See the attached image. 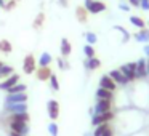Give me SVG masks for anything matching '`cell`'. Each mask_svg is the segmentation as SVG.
Here are the masks:
<instances>
[{
  "label": "cell",
  "mask_w": 149,
  "mask_h": 136,
  "mask_svg": "<svg viewBox=\"0 0 149 136\" xmlns=\"http://www.w3.org/2000/svg\"><path fill=\"white\" fill-rule=\"evenodd\" d=\"M16 2H19V0H16Z\"/></svg>",
  "instance_id": "cell-45"
},
{
  "label": "cell",
  "mask_w": 149,
  "mask_h": 136,
  "mask_svg": "<svg viewBox=\"0 0 149 136\" xmlns=\"http://www.w3.org/2000/svg\"><path fill=\"white\" fill-rule=\"evenodd\" d=\"M84 8L90 15H98L106 10V5L103 2H100V0H84Z\"/></svg>",
  "instance_id": "cell-1"
},
{
  "label": "cell",
  "mask_w": 149,
  "mask_h": 136,
  "mask_svg": "<svg viewBox=\"0 0 149 136\" xmlns=\"http://www.w3.org/2000/svg\"><path fill=\"white\" fill-rule=\"evenodd\" d=\"M146 26H149V21H148V23H146Z\"/></svg>",
  "instance_id": "cell-42"
},
{
  "label": "cell",
  "mask_w": 149,
  "mask_h": 136,
  "mask_svg": "<svg viewBox=\"0 0 149 136\" xmlns=\"http://www.w3.org/2000/svg\"><path fill=\"white\" fill-rule=\"evenodd\" d=\"M16 103H27L26 93H7L5 96V104H16Z\"/></svg>",
  "instance_id": "cell-8"
},
{
  "label": "cell",
  "mask_w": 149,
  "mask_h": 136,
  "mask_svg": "<svg viewBox=\"0 0 149 136\" xmlns=\"http://www.w3.org/2000/svg\"><path fill=\"white\" fill-rule=\"evenodd\" d=\"M15 120V122H27L29 123L31 120V115L29 112H21V114H10V122Z\"/></svg>",
  "instance_id": "cell-20"
},
{
  "label": "cell",
  "mask_w": 149,
  "mask_h": 136,
  "mask_svg": "<svg viewBox=\"0 0 149 136\" xmlns=\"http://www.w3.org/2000/svg\"><path fill=\"white\" fill-rule=\"evenodd\" d=\"M52 74H53V72H52V69H50V66H48V67H39V69H37V78L42 80V82L48 80Z\"/></svg>",
  "instance_id": "cell-19"
},
{
  "label": "cell",
  "mask_w": 149,
  "mask_h": 136,
  "mask_svg": "<svg viewBox=\"0 0 149 136\" xmlns=\"http://www.w3.org/2000/svg\"><path fill=\"white\" fill-rule=\"evenodd\" d=\"M100 87L106 88V90H109V91H116L117 90V83L109 77V75H103V77L100 78Z\"/></svg>",
  "instance_id": "cell-13"
},
{
  "label": "cell",
  "mask_w": 149,
  "mask_h": 136,
  "mask_svg": "<svg viewBox=\"0 0 149 136\" xmlns=\"http://www.w3.org/2000/svg\"><path fill=\"white\" fill-rule=\"evenodd\" d=\"M107 75H109V77L112 78V80L116 82L117 85H122V87L128 85V80H127V78H125V75H123L122 72L119 71V69H112V71H111Z\"/></svg>",
  "instance_id": "cell-12"
},
{
  "label": "cell",
  "mask_w": 149,
  "mask_h": 136,
  "mask_svg": "<svg viewBox=\"0 0 149 136\" xmlns=\"http://www.w3.org/2000/svg\"><path fill=\"white\" fill-rule=\"evenodd\" d=\"M61 56L63 58H68L69 55H71V51H72V45H71V42H69L68 39H61Z\"/></svg>",
  "instance_id": "cell-18"
},
{
  "label": "cell",
  "mask_w": 149,
  "mask_h": 136,
  "mask_svg": "<svg viewBox=\"0 0 149 136\" xmlns=\"http://www.w3.org/2000/svg\"><path fill=\"white\" fill-rule=\"evenodd\" d=\"M139 8H143V10H149V0H139Z\"/></svg>",
  "instance_id": "cell-34"
},
{
  "label": "cell",
  "mask_w": 149,
  "mask_h": 136,
  "mask_svg": "<svg viewBox=\"0 0 149 136\" xmlns=\"http://www.w3.org/2000/svg\"><path fill=\"white\" fill-rule=\"evenodd\" d=\"M114 29H116V31H119V32L122 34V42H125V43H127V42L130 40V37H132V35H130V32H128L127 29H123L122 26H116Z\"/></svg>",
  "instance_id": "cell-26"
},
{
  "label": "cell",
  "mask_w": 149,
  "mask_h": 136,
  "mask_svg": "<svg viewBox=\"0 0 149 136\" xmlns=\"http://www.w3.org/2000/svg\"><path fill=\"white\" fill-rule=\"evenodd\" d=\"M84 55L87 56V58H93L95 56V48H93V45H85L84 46Z\"/></svg>",
  "instance_id": "cell-30"
},
{
  "label": "cell",
  "mask_w": 149,
  "mask_h": 136,
  "mask_svg": "<svg viewBox=\"0 0 149 136\" xmlns=\"http://www.w3.org/2000/svg\"><path fill=\"white\" fill-rule=\"evenodd\" d=\"M112 110V101H106V99H96L95 106L90 109V114H104Z\"/></svg>",
  "instance_id": "cell-2"
},
{
  "label": "cell",
  "mask_w": 149,
  "mask_h": 136,
  "mask_svg": "<svg viewBox=\"0 0 149 136\" xmlns=\"http://www.w3.org/2000/svg\"><path fill=\"white\" fill-rule=\"evenodd\" d=\"M10 128H11V131L19 133V135H23V136L29 135V131H31L29 123H27V122H15V120H11V122H10Z\"/></svg>",
  "instance_id": "cell-5"
},
{
  "label": "cell",
  "mask_w": 149,
  "mask_h": 136,
  "mask_svg": "<svg viewBox=\"0 0 149 136\" xmlns=\"http://www.w3.org/2000/svg\"><path fill=\"white\" fill-rule=\"evenodd\" d=\"M85 40H87L88 45H95L96 40H98V37H96L95 32H85Z\"/></svg>",
  "instance_id": "cell-28"
},
{
  "label": "cell",
  "mask_w": 149,
  "mask_h": 136,
  "mask_svg": "<svg viewBox=\"0 0 149 136\" xmlns=\"http://www.w3.org/2000/svg\"><path fill=\"white\" fill-rule=\"evenodd\" d=\"M5 110H7L8 114H21V112H27V103L5 104Z\"/></svg>",
  "instance_id": "cell-10"
},
{
  "label": "cell",
  "mask_w": 149,
  "mask_h": 136,
  "mask_svg": "<svg viewBox=\"0 0 149 136\" xmlns=\"http://www.w3.org/2000/svg\"><path fill=\"white\" fill-rule=\"evenodd\" d=\"M77 18H79V21H80V23H85V21H87V10H85L84 7H79L77 8Z\"/></svg>",
  "instance_id": "cell-29"
},
{
  "label": "cell",
  "mask_w": 149,
  "mask_h": 136,
  "mask_svg": "<svg viewBox=\"0 0 149 136\" xmlns=\"http://www.w3.org/2000/svg\"><path fill=\"white\" fill-rule=\"evenodd\" d=\"M11 74H15V71H13L11 66H8V64H2V66H0V80L10 77Z\"/></svg>",
  "instance_id": "cell-21"
},
{
  "label": "cell",
  "mask_w": 149,
  "mask_h": 136,
  "mask_svg": "<svg viewBox=\"0 0 149 136\" xmlns=\"http://www.w3.org/2000/svg\"><path fill=\"white\" fill-rule=\"evenodd\" d=\"M128 2H130V5H132V7H136V8L139 7V0H128Z\"/></svg>",
  "instance_id": "cell-36"
},
{
  "label": "cell",
  "mask_w": 149,
  "mask_h": 136,
  "mask_svg": "<svg viewBox=\"0 0 149 136\" xmlns=\"http://www.w3.org/2000/svg\"><path fill=\"white\" fill-rule=\"evenodd\" d=\"M48 82H50V87H52V90H55V91H58V90H59V82H58V77H56L55 74L50 75Z\"/></svg>",
  "instance_id": "cell-27"
},
{
  "label": "cell",
  "mask_w": 149,
  "mask_h": 136,
  "mask_svg": "<svg viewBox=\"0 0 149 136\" xmlns=\"http://www.w3.org/2000/svg\"><path fill=\"white\" fill-rule=\"evenodd\" d=\"M114 98V91H109L106 88H98L96 90V99H106V101H112Z\"/></svg>",
  "instance_id": "cell-16"
},
{
  "label": "cell",
  "mask_w": 149,
  "mask_h": 136,
  "mask_svg": "<svg viewBox=\"0 0 149 136\" xmlns=\"http://www.w3.org/2000/svg\"><path fill=\"white\" fill-rule=\"evenodd\" d=\"M119 8H120L122 11H130V5H127V3H120Z\"/></svg>",
  "instance_id": "cell-35"
},
{
  "label": "cell",
  "mask_w": 149,
  "mask_h": 136,
  "mask_svg": "<svg viewBox=\"0 0 149 136\" xmlns=\"http://www.w3.org/2000/svg\"><path fill=\"white\" fill-rule=\"evenodd\" d=\"M37 69V62H36V58H34V55H27L26 58H24L23 61V71L24 74H34Z\"/></svg>",
  "instance_id": "cell-7"
},
{
  "label": "cell",
  "mask_w": 149,
  "mask_h": 136,
  "mask_svg": "<svg viewBox=\"0 0 149 136\" xmlns=\"http://www.w3.org/2000/svg\"><path fill=\"white\" fill-rule=\"evenodd\" d=\"M107 128H111L109 123H101V125L95 126V131H93V135H91V136H103L104 133H106Z\"/></svg>",
  "instance_id": "cell-24"
},
{
  "label": "cell",
  "mask_w": 149,
  "mask_h": 136,
  "mask_svg": "<svg viewBox=\"0 0 149 136\" xmlns=\"http://www.w3.org/2000/svg\"><path fill=\"white\" fill-rule=\"evenodd\" d=\"M59 2H61L63 5H66V0H59Z\"/></svg>",
  "instance_id": "cell-41"
},
{
  "label": "cell",
  "mask_w": 149,
  "mask_h": 136,
  "mask_svg": "<svg viewBox=\"0 0 149 136\" xmlns=\"http://www.w3.org/2000/svg\"><path fill=\"white\" fill-rule=\"evenodd\" d=\"M43 19H45V16H43V13H40L39 16L36 18V21H34V27H36V29H39V27L43 24Z\"/></svg>",
  "instance_id": "cell-32"
},
{
  "label": "cell",
  "mask_w": 149,
  "mask_h": 136,
  "mask_svg": "<svg viewBox=\"0 0 149 136\" xmlns=\"http://www.w3.org/2000/svg\"><path fill=\"white\" fill-rule=\"evenodd\" d=\"M133 39L136 40V42H141V43H149V29H139L138 32L133 35Z\"/></svg>",
  "instance_id": "cell-15"
},
{
  "label": "cell",
  "mask_w": 149,
  "mask_h": 136,
  "mask_svg": "<svg viewBox=\"0 0 149 136\" xmlns=\"http://www.w3.org/2000/svg\"><path fill=\"white\" fill-rule=\"evenodd\" d=\"M2 64H3V62H2V61H0V66H2Z\"/></svg>",
  "instance_id": "cell-43"
},
{
  "label": "cell",
  "mask_w": 149,
  "mask_h": 136,
  "mask_svg": "<svg viewBox=\"0 0 149 136\" xmlns=\"http://www.w3.org/2000/svg\"><path fill=\"white\" fill-rule=\"evenodd\" d=\"M112 119H114V112H112V110L104 112V114H93V115H91V125L98 126V125H101V123H109Z\"/></svg>",
  "instance_id": "cell-3"
},
{
  "label": "cell",
  "mask_w": 149,
  "mask_h": 136,
  "mask_svg": "<svg viewBox=\"0 0 149 136\" xmlns=\"http://www.w3.org/2000/svg\"><path fill=\"white\" fill-rule=\"evenodd\" d=\"M144 53H146V56L149 58V43H146V46H144Z\"/></svg>",
  "instance_id": "cell-37"
},
{
  "label": "cell",
  "mask_w": 149,
  "mask_h": 136,
  "mask_svg": "<svg viewBox=\"0 0 149 136\" xmlns=\"http://www.w3.org/2000/svg\"><path fill=\"white\" fill-rule=\"evenodd\" d=\"M52 61H53L52 55H50L48 51H43L42 55H40V58H39L37 66H39V67H48V66L52 64Z\"/></svg>",
  "instance_id": "cell-17"
},
{
  "label": "cell",
  "mask_w": 149,
  "mask_h": 136,
  "mask_svg": "<svg viewBox=\"0 0 149 136\" xmlns=\"http://www.w3.org/2000/svg\"><path fill=\"white\" fill-rule=\"evenodd\" d=\"M5 3H7V0H0V8H5Z\"/></svg>",
  "instance_id": "cell-38"
},
{
  "label": "cell",
  "mask_w": 149,
  "mask_h": 136,
  "mask_svg": "<svg viewBox=\"0 0 149 136\" xmlns=\"http://www.w3.org/2000/svg\"><path fill=\"white\" fill-rule=\"evenodd\" d=\"M16 83H19V75H18V74H11L10 77L0 80V90L7 91L8 88H11L13 85H16Z\"/></svg>",
  "instance_id": "cell-9"
},
{
  "label": "cell",
  "mask_w": 149,
  "mask_h": 136,
  "mask_svg": "<svg viewBox=\"0 0 149 136\" xmlns=\"http://www.w3.org/2000/svg\"><path fill=\"white\" fill-rule=\"evenodd\" d=\"M85 136H91V135H85Z\"/></svg>",
  "instance_id": "cell-44"
},
{
  "label": "cell",
  "mask_w": 149,
  "mask_h": 136,
  "mask_svg": "<svg viewBox=\"0 0 149 136\" xmlns=\"http://www.w3.org/2000/svg\"><path fill=\"white\" fill-rule=\"evenodd\" d=\"M10 136H23V135H19V133H15V131H11V133H10Z\"/></svg>",
  "instance_id": "cell-40"
},
{
  "label": "cell",
  "mask_w": 149,
  "mask_h": 136,
  "mask_svg": "<svg viewBox=\"0 0 149 136\" xmlns=\"http://www.w3.org/2000/svg\"><path fill=\"white\" fill-rule=\"evenodd\" d=\"M130 23H132L135 27H138V29H144L146 27V21L143 19V18H139V16H130Z\"/></svg>",
  "instance_id": "cell-23"
},
{
  "label": "cell",
  "mask_w": 149,
  "mask_h": 136,
  "mask_svg": "<svg viewBox=\"0 0 149 136\" xmlns=\"http://www.w3.org/2000/svg\"><path fill=\"white\" fill-rule=\"evenodd\" d=\"M146 71H148V75H149V59H146Z\"/></svg>",
  "instance_id": "cell-39"
},
{
  "label": "cell",
  "mask_w": 149,
  "mask_h": 136,
  "mask_svg": "<svg viewBox=\"0 0 149 136\" xmlns=\"http://www.w3.org/2000/svg\"><path fill=\"white\" fill-rule=\"evenodd\" d=\"M48 133H50V136H58L59 128H58V125H56L55 122L48 123Z\"/></svg>",
  "instance_id": "cell-31"
},
{
  "label": "cell",
  "mask_w": 149,
  "mask_h": 136,
  "mask_svg": "<svg viewBox=\"0 0 149 136\" xmlns=\"http://www.w3.org/2000/svg\"><path fill=\"white\" fill-rule=\"evenodd\" d=\"M56 62H58V67H59V69H63V71H64V69H69V64L64 61V58H63V56L56 59Z\"/></svg>",
  "instance_id": "cell-33"
},
{
  "label": "cell",
  "mask_w": 149,
  "mask_h": 136,
  "mask_svg": "<svg viewBox=\"0 0 149 136\" xmlns=\"http://www.w3.org/2000/svg\"><path fill=\"white\" fill-rule=\"evenodd\" d=\"M135 77L136 78H146V77H148V71H146V59L144 58H139L138 61H136Z\"/></svg>",
  "instance_id": "cell-11"
},
{
  "label": "cell",
  "mask_w": 149,
  "mask_h": 136,
  "mask_svg": "<svg viewBox=\"0 0 149 136\" xmlns=\"http://www.w3.org/2000/svg\"><path fill=\"white\" fill-rule=\"evenodd\" d=\"M47 110H48V117L52 122H56V119L59 117V103L56 99H50L47 103Z\"/></svg>",
  "instance_id": "cell-6"
},
{
  "label": "cell",
  "mask_w": 149,
  "mask_h": 136,
  "mask_svg": "<svg viewBox=\"0 0 149 136\" xmlns=\"http://www.w3.org/2000/svg\"><path fill=\"white\" fill-rule=\"evenodd\" d=\"M135 69H136V62H127V64H122V66H120L119 71L122 72L123 75H125V78L128 80V83H130V82L136 80V77H135Z\"/></svg>",
  "instance_id": "cell-4"
},
{
  "label": "cell",
  "mask_w": 149,
  "mask_h": 136,
  "mask_svg": "<svg viewBox=\"0 0 149 136\" xmlns=\"http://www.w3.org/2000/svg\"><path fill=\"white\" fill-rule=\"evenodd\" d=\"M84 66L87 71H95V69H98L101 66V61L96 58V56H93V58H87L84 61Z\"/></svg>",
  "instance_id": "cell-14"
},
{
  "label": "cell",
  "mask_w": 149,
  "mask_h": 136,
  "mask_svg": "<svg viewBox=\"0 0 149 136\" xmlns=\"http://www.w3.org/2000/svg\"><path fill=\"white\" fill-rule=\"evenodd\" d=\"M0 51L2 53H11L13 51V46L8 40H0Z\"/></svg>",
  "instance_id": "cell-25"
},
{
  "label": "cell",
  "mask_w": 149,
  "mask_h": 136,
  "mask_svg": "<svg viewBox=\"0 0 149 136\" xmlns=\"http://www.w3.org/2000/svg\"><path fill=\"white\" fill-rule=\"evenodd\" d=\"M26 90H27V85L26 83H16V85H13L11 88H8L7 90V93H26Z\"/></svg>",
  "instance_id": "cell-22"
}]
</instances>
